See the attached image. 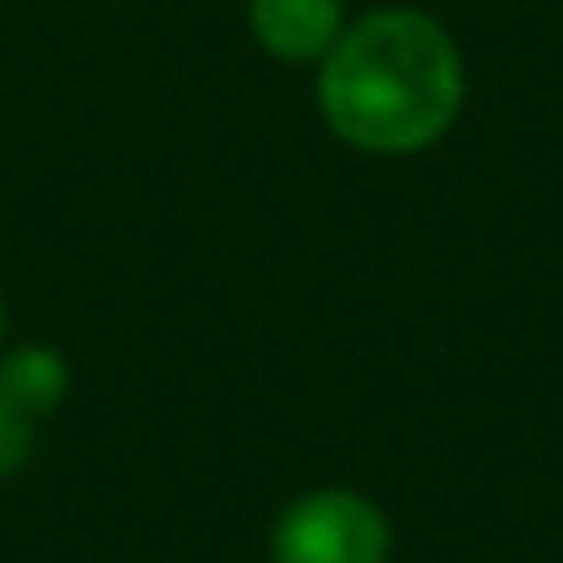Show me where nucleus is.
<instances>
[{"label":"nucleus","mask_w":563,"mask_h":563,"mask_svg":"<svg viewBox=\"0 0 563 563\" xmlns=\"http://www.w3.org/2000/svg\"><path fill=\"white\" fill-rule=\"evenodd\" d=\"M317 99L336 139L366 154H416L455 124L465 65L430 15L376 10L321 55Z\"/></svg>","instance_id":"nucleus-1"},{"label":"nucleus","mask_w":563,"mask_h":563,"mask_svg":"<svg viewBox=\"0 0 563 563\" xmlns=\"http://www.w3.org/2000/svg\"><path fill=\"white\" fill-rule=\"evenodd\" d=\"M390 525L356 489H311L273 529V563H386Z\"/></svg>","instance_id":"nucleus-2"},{"label":"nucleus","mask_w":563,"mask_h":563,"mask_svg":"<svg viewBox=\"0 0 563 563\" xmlns=\"http://www.w3.org/2000/svg\"><path fill=\"white\" fill-rule=\"evenodd\" d=\"M257 45L277 59H321L341 35V0H247Z\"/></svg>","instance_id":"nucleus-3"},{"label":"nucleus","mask_w":563,"mask_h":563,"mask_svg":"<svg viewBox=\"0 0 563 563\" xmlns=\"http://www.w3.org/2000/svg\"><path fill=\"white\" fill-rule=\"evenodd\" d=\"M69 390V366L49 346H15L0 356V396H10L30 420H49Z\"/></svg>","instance_id":"nucleus-4"},{"label":"nucleus","mask_w":563,"mask_h":563,"mask_svg":"<svg viewBox=\"0 0 563 563\" xmlns=\"http://www.w3.org/2000/svg\"><path fill=\"white\" fill-rule=\"evenodd\" d=\"M35 430H40V420H30L15 400L0 396V475H15L35 455Z\"/></svg>","instance_id":"nucleus-5"},{"label":"nucleus","mask_w":563,"mask_h":563,"mask_svg":"<svg viewBox=\"0 0 563 563\" xmlns=\"http://www.w3.org/2000/svg\"><path fill=\"white\" fill-rule=\"evenodd\" d=\"M0 341H5V301H0Z\"/></svg>","instance_id":"nucleus-6"}]
</instances>
